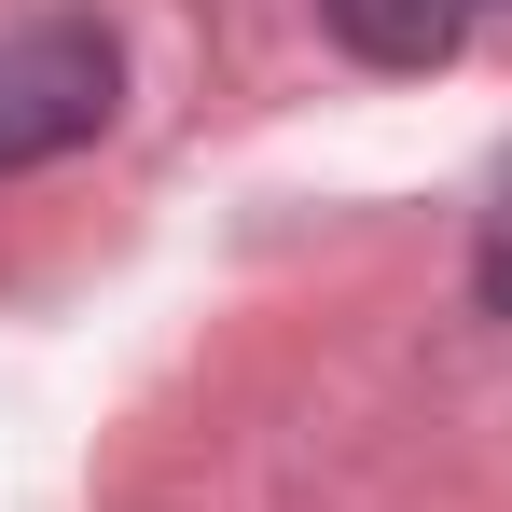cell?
Masks as SVG:
<instances>
[{"mask_svg":"<svg viewBox=\"0 0 512 512\" xmlns=\"http://www.w3.org/2000/svg\"><path fill=\"white\" fill-rule=\"evenodd\" d=\"M111 42L97 28H14L0 42V167H42V153H70L111 125Z\"/></svg>","mask_w":512,"mask_h":512,"instance_id":"1","label":"cell"},{"mask_svg":"<svg viewBox=\"0 0 512 512\" xmlns=\"http://www.w3.org/2000/svg\"><path fill=\"white\" fill-rule=\"evenodd\" d=\"M485 305H499V319H512V208H499V222H485Z\"/></svg>","mask_w":512,"mask_h":512,"instance_id":"3","label":"cell"},{"mask_svg":"<svg viewBox=\"0 0 512 512\" xmlns=\"http://www.w3.org/2000/svg\"><path fill=\"white\" fill-rule=\"evenodd\" d=\"M319 14H333L346 56H374V70H443L457 28H471V0H319Z\"/></svg>","mask_w":512,"mask_h":512,"instance_id":"2","label":"cell"}]
</instances>
